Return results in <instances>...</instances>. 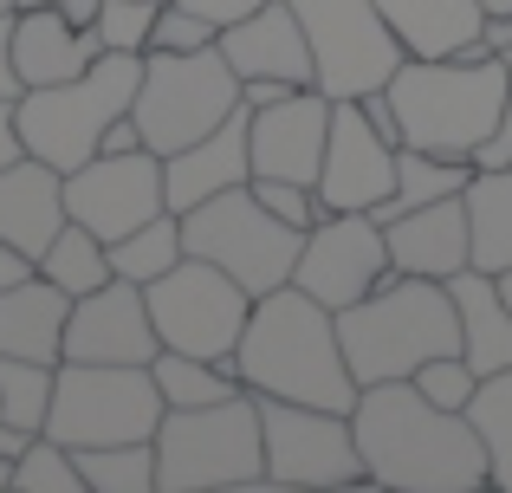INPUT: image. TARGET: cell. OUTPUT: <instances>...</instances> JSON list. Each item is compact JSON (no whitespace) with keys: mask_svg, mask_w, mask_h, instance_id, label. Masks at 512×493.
<instances>
[{"mask_svg":"<svg viewBox=\"0 0 512 493\" xmlns=\"http://www.w3.org/2000/svg\"><path fill=\"white\" fill-rule=\"evenodd\" d=\"M396 273L389 266V234L376 215H318L299 241V266H292V286H305L318 305L344 312L363 292H376Z\"/></svg>","mask_w":512,"mask_h":493,"instance_id":"obj_14","label":"cell"},{"mask_svg":"<svg viewBox=\"0 0 512 493\" xmlns=\"http://www.w3.org/2000/svg\"><path fill=\"white\" fill-rule=\"evenodd\" d=\"M85 493H156V442H104L72 448Z\"/></svg>","mask_w":512,"mask_h":493,"instance_id":"obj_32","label":"cell"},{"mask_svg":"<svg viewBox=\"0 0 512 493\" xmlns=\"http://www.w3.org/2000/svg\"><path fill=\"white\" fill-rule=\"evenodd\" d=\"M221 39V26L201 20V13L175 7V0H163V13H156V33H150V52H201Z\"/></svg>","mask_w":512,"mask_h":493,"instance_id":"obj_38","label":"cell"},{"mask_svg":"<svg viewBox=\"0 0 512 493\" xmlns=\"http://www.w3.org/2000/svg\"><path fill=\"white\" fill-rule=\"evenodd\" d=\"M98 7H104V0H59V13L72 26H98Z\"/></svg>","mask_w":512,"mask_h":493,"instance_id":"obj_45","label":"cell"},{"mask_svg":"<svg viewBox=\"0 0 512 493\" xmlns=\"http://www.w3.org/2000/svg\"><path fill=\"white\" fill-rule=\"evenodd\" d=\"M240 182H253L247 104H240V111L227 117L221 130H208L201 143H188V150L163 156V202H169V215H188L195 202H208V195H221V189H240Z\"/></svg>","mask_w":512,"mask_h":493,"instance_id":"obj_20","label":"cell"},{"mask_svg":"<svg viewBox=\"0 0 512 493\" xmlns=\"http://www.w3.org/2000/svg\"><path fill=\"white\" fill-rule=\"evenodd\" d=\"M13 448H20V435H13L7 422H0V455H13Z\"/></svg>","mask_w":512,"mask_h":493,"instance_id":"obj_48","label":"cell"},{"mask_svg":"<svg viewBox=\"0 0 512 493\" xmlns=\"http://www.w3.org/2000/svg\"><path fill=\"white\" fill-rule=\"evenodd\" d=\"M26 7H59V0H13V13H26Z\"/></svg>","mask_w":512,"mask_h":493,"instance_id":"obj_49","label":"cell"},{"mask_svg":"<svg viewBox=\"0 0 512 493\" xmlns=\"http://www.w3.org/2000/svg\"><path fill=\"white\" fill-rule=\"evenodd\" d=\"M299 241H305L299 228H286L279 215H266V202L253 195V182L208 195V202H195L182 215V247L195 253V260H214L221 273H234L253 299L292 279Z\"/></svg>","mask_w":512,"mask_h":493,"instance_id":"obj_9","label":"cell"},{"mask_svg":"<svg viewBox=\"0 0 512 493\" xmlns=\"http://www.w3.org/2000/svg\"><path fill=\"white\" fill-rule=\"evenodd\" d=\"M13 493H85V474H78L72 448L52 442V435H26L13 448V474H7Z\"/></svg>","mask_w":512,"mask_h":493,"instance_id":"obj_34","label":"cell"},{"mask_svg":"<svg viewBox=\"0 0 512 493\" xmlns=\"http://www.w3.org/2000/svg\"><path fill=\"white\" fill-rule=\"evenodd\" d=\"M98 26H72L59 7H26L13 13V72L20 85H65L98 59Z\"/></svg>","mask_w":512,"mask_h":493,"instance_id":"obj_21","label":"cell"},{"mask_svg":"<svg viewBox=\"0 0 512 493\" xmlns=\"http://www.w3.org/2000/svg\"><path fill=\"white\" fill-rule=\"evenodd\" d=\"M0 13H13V0H0Z\"/></svg>","mask_w":512,"mask_h":493,"instance_id":"obj_53","label":"cell"},{"mask_svg":"<svg viewBox=\"0 0 512 493\" xmlns=\"http://www.w3.org/2000/svg\"><path fill=\"white\" fill-rule=\"evenodd\" d=\"M409 383L428 396V403H441V409H467V403H474V390H480V370L467 364L461 351H448V357H428Z\"/></svg>","mask_w":512,"mask_h":493,"instance_id":"obj_36","label":"cell"},{"mask_svg":"<svg viewBox=\"0 0 512 493\" xmlns=\"http://www.w3.org/2000/svg\"><path fill=\"white\" fill-rule=\"evenodd\" d=\"M474 169H512V91H506L500 124H493V130H487V143L474 150Z\"/></svg>","mask_w":512,"mask_h":493,"instance_id":"obj_39","label":"cell"},{"mask_svg":"<svg viewBox=\"0 0 512 493\" xmlns=\"http://www.w3.org/2000/svg\"><path fill=\"white\" fill-rule=\"evenodd\" d=\"M143 299H150V318H156L163 351H188V357L234 364V344H240L247 312H253V292L240 286L234 273H221L214 260L182 253L163 279L143 286Z\"/></svg>","mask_w":512,"mask_h":493,"instance_id":"obj_10","label":"cell"},{"mask_svg":"<svg viewBox=\"0 0 512 493\" xmlns=\"http://www.w3.org/2000/svg\"><path fill=\"white\" fill-rule=\"evenodd\" d=\"M376 13L409 59H467V46H480V26H487L480 0H376Z\"/></svg>","mask_w":512,"mask_h":493,"instance_id":"obj_24","label":"cell"},{"mask_svg":"<svg viewBox=\"0 0 512 493\" xmlns=\"http://www.w3.org/2000/svg\"><path fill=\"white\" fill-rule=\"evenodd\" d=\"M363 481L396 493H474L487 487V442L467 409H441L409 377L363 383L350 409Z\"/></svg>","mask_w":512,"mask_h":493,"instance_id":"obj_1","label":"cell"},{"mask_svg":"<svg viewBox=\"0 0 512 493\" xmlns=\"http://www.w3.org/2000/svg\"><path fill=\"white\" fill-rule=\"evenodd\" d=\"M396 195V143L363 117L357 98H331V137L318 169V202L325 215H370Z\"/></svg>","mask_w":512,"mask_h":493,"instance_id":"obj_15","label":"cell"},{"mask_svg":"<svg viewBox=\"0 0 512 493\" xmlns=\"http://www.w3.org/2000/svg\"><path fill=\"white\" fill-rule=\"evenodd\" d=\"M7 474H13V455H0V493H7Z\"/></svg>","mask_w":512,"mask_h":493,"instance_id":"obj_50","label":"cell"},{"mask_svg":"<svg viewBox=\"0 0 512 493\" xmlns=\"http://www.w3.org/2000/svg\"><path fill=\"white\" fill-rule=\"evenodd\" d=\"M175 7L201 13V20H214V26H234V20H247L253 7H266V0H175Z\"/></svg>","mask_w":512,"mask_h":493,"instance_id":"obj_40","label":"cell"},{"mask_svg":"<svg viewBox=\"0 0 512 493\" xmlns=\"http://www.w3.org/2000/svg\"><path fill=\"white\" fill-rule=\"evenodd\" d=\"M13 156H26V150H20V124H13V98H0V169Z\"/></svg>","mask_w":512,"mask_h":493,"instance_id":"obj_44","label":"cell"},{"mask_svg":"<svg viewBox=\"0 0 512 493\" xmlns=\"http://www.w3.org/2000/svg\"><path fill=\"white\" fill-rule=\"evenodd\" d=\"M383 91L396 104L402 143L474 163V150L487 143V130L506 111L512 72L500 52L493 59H402Z\"/></svg>","mask_w":512,"mask_h":493,"instance_id":"obj_4","label":"cell"},{"mask_svg":"<svg viewBox=\"0 0 512 493\" xmlns=\"http://www.w3.org/2000/svg\"><path fill=\"white\" fill-rule=\"evenodd\" d=\"M240 111V78L221 59V46L201 52H143V85H137V117L143 150L175 156L188 143H201L208 130H221Z\"/></svg>","mask_w":512,"mask_h":493,"instance_id":"obj_7","label":"cell"},{"mask_svg":"<svg viewBox=\"0 0 512 493\" xmlns=\"http://www.w3.org/2000/svg\"><path fill=\"white\" fill-rule=\"evenodd\" d=\"M305 26V46L318 65V91L325 98H363L383 91L409 52L389 33V20L376 13V0H286Z\"/></svg>","mask_w":512,"mask_h":493,"instance_id":"obj_11","label":"cell"},{"mask_svg":"<svg viewBox=\"0 0 512 493\" xmlns=\"http://www.w3.org/2000/svg\"><path fill=\"white\" fill-rule=\"evenodd\" d=\"M39 273L52 279L59 292H72V299H85V292H98L104 279H111V247L98 241L91 228H78V221H65L59 234H52V247L39 253Z\"/></svg>","mask_w":512,"mask_h":493,"instance_id":"obj_29","label":"cell"},{"mask_svg":"<svg viewBox=\"0 0 512 493\" xmlns=\"http://www.w3.org/2000/svg\"><path fill=\"white\" fill-rule=\"evenodd\" d=\"M163 156L156 150H98L65 176V221L91 228L104 247L117 234L163 215Z\"/></svg>","mask_w":512,"mask_h":493,"instance_id":"obj_13","label":"cell"},{"mask_svg":"<svg viewBox=\"0 0 512 493\" xmlns=\"http://www.w3.org/2000/svg\"><path fill=\"white\" fill-rule=\"evenodd\" d=\"M33 253H20L13 241H0V286H20V279H33Z\"/></svg>","mask_w":512,"mask_h":493,"instance_id":"obj_43","label":"cell"},{"mask_svg":"<svg viewBox=\"0 0 512 493\" xmlns=\"http://www.w3.org/2000/svg\"><path fill=\"white\" fill-rule=\"evenodd\" d=\"M234 377L253 396H279V403H312V409H357V377L344 364L338 312L318 305L305 286H273L253 299L247 331L234 344Z\"/></svg>","mask_w":512,"mask_h":493,"instance_id":"obj_2","label":"cell"},{"mask_svg":"<svg viewBox=\"0 0 512 493\" xmlns=\"http://www.w3.org/2000/svg\"><path fill=\"white\" fill-rule=\"evenodd\" d=\"M448 292H454V318H461V357L480 377L512 370V305H506L500 279L467 266V273L448 279Z\"/></svg>","mask_w":512,"mask_h":493,"instance_id":"obj_25","label":"cell"},{"mask_svg":"<svg viewBox=\"0 0 512 493\" xmlns=\"http://www.w3.org/2000/svg\"><path fill=\"white\" fill-rule=\"evenodd\" d=\"M357 104H363V117H370V124L383 130L389 143H402V124H396V104H389V91H363Z\"/></svg>","mask_w":512,"mask_h":493,"instance_id":"obj_41","label":"cell"},{"mask_svg":"<svg viewBox=\"0 0 512 493\" xmlns=\"http://www.w3.org/2000/svg\"><path fill=\"white\" fill-rule=\"evenodd\" d=\"M163 0H104L98 7V46L104 52H150Z\"/></svg>","mask_w":512,"mask_h":493,"instance_id":"obj_35","label":"cell"},{"mask_svg":"<svg viewBox=\"0 0 512 493\" xmlns=\"http://www.w3.org/2000/svg\"><path fill=\"white\" fill-rule=\"evenodd\" d=\"M467 202V241H474V266L500 279L512 266V169H474L461 189Z\"/></svg>","mask_w":512,"mask_h":493,"instance_id":"obj_26","label":"cell"},{"mask_svg":"<svg viewBox=\"0 0 512 493\" xmlns=\"http://www.w3.org/2000/svg\"><path fill=\"white\" fill-rule=\"evenodd\" d=\"M182 215H156V221H143V228H130V234H117L111 241V273L117 279H137V286H150V279H163L175 260H182Z\"/></svg>","mask_w":512,"mask_h":493,"instance_id":"obj_31","label":"cell"},{"mask_svg":"<svg viewBox=\"0 0 512 493\" xmlns=\"http://www.w3.org/2000/svg\"><path fill=\"white\" fill-rule=\"evenodd\" d=\"M325 137H331V98L318 85L286 91V98L247 111V156L253 176H279V182H312L325 169Z\"/></svg>","mask_w":512,"mask_h":493,"instance_id":"obj_17","label":"cell"},{"mask_svg":"<svg viewBox=\"0 0 512 493\" xmlns=\"http://www.w3.org/2000/svg\"><path fill=\"white\" fill-rule=\"evenodd\" d=\"M500 59H506V72H512V46H506V52H500Z\"/></svg>","mask_w":512,"mask_h":493,"instance_id":"obj_52","label":"cell"},{"mask_svg":"<svg viewBox=\"0 0 512 493\" xmlns=\"http://www.w3.org/2000/svg\"><path fill=\"white\" fill-rule=\"evenodd\" d=\"M253 195L266 202V215H279L286 228H312L318 215H325V202H318V189L312 182H279V176H253Z\"/></svg>","mask_w":512,"mask_h":493,"instance_id":"obj_37","label":"cell"},{"mask_svg":"<svg viewBox=\"0 0 512 493\" xmlns=\"http://www.w3.org/2000/svg\"><path fill=\"white\" fill-rule=\"evenodd\" d=\"M266 435L260 396L163 409L156 422V493H266Z\"/></svg>","mask_w":512,"mask_h":493,"instance_id":"obj_5","label":"cell"},{"mask_svg":"<svg viewBox=\"0 0 512 493\" xmlns=\"http://www.w3.org/2000/svg\"><path fill=\"white\" fill-rule=\"evenodd\" d=\"M20 72H13V13H0V98H20Z\"/></svg>","mask_w":512,"mask_h":493,"instance_id":"obj_42","label":"cell"},{"mask_svg":"<svg viewBox=\"0 0 512 493\" xmlns=\"http://www.w3.org/2000/svg\"><path fill=\"white\" fill-rule=\"evenodd\" d=\"M338 338H344V364L363 383H389V377H415L428 357L461 351V318H454V292L441 279H415V273H389L376 292H363L357 305L338 312Z\"/></svg>","mask_w":512,"mask_h":493,"instance_id":"obj_3","label":"cell"},{"mask_svg":"<svg viewBox=\"0 0 512 493\" xmlns=\"http://www.w3.org/2000/svg\"><path fill=\"white\" fill-rule=\"evenodd\" d=\"M65 228V176L39 156H13L0 169V241H13L20 253H39L52 247V234Z\"/></svg>","mask_w":512,"mask_h":493,"instance_id":"obj_22","label":"cell"},{"mask_svg":"<svg viewBox=\"0 0 512 493\" xmlns=\"http://www.w3.org/2000/svg\"><path fill=\"white\" fill-rule=\"evenodd\" d=\"M65 318H72V292H59L46 273L0 286V357H33V364H59L65 357Z\"/></svg>","mask_w":512,"mask_h":493,"instance_id":"obj_23","label":"cell"},{"mask_svg":"<svg viewBox=\"0 0 512 493\" xmlns=\"http://www.w3.org/2000/svg\"><path fill=\"white\" fill-rule=\"evenodd\" d=\"M52 377L59 364H33V357H0V422L13 435H46L52 416Z\"/></svg>","mask_w":512,"mask_h":493,"instance_id":"obj_30","label":"cell"},{"mask_svg":"<svg viewBox=\"0 0 512 493\" xmlns=\"http://www.w3.org/2000/svg\"><path fill=\"white\" fill-rule=\"evenodd\" d=\"M163 390L150 364H59L52 377V416L46 435L65 448H104V442H156Z\"/></svg>","mask_w":512,"mask_h":493,"instance_id":"obj_8","label":"cell"},{"mask_svg":"<svg viewBox=\"0 0 512 493\" xmlns=\"http://www.w3.org/2000/svg\"><path fill=\"white\" fill-rule=\"evenodd\" d=\"M221 59L234 65V78L247 85V78H273V85H318V65H312V46H305V26L299 13L286 7V0H266V7H253L247 20L221 26Z\"/></svg>","mask_w":512,"mask_h":493,"instance_id":"obj_18","label":"cell"},{"mask_svg":"<svg viewBox=\"0 0 512 493\" xmlns=\"http://www.w3.org/2000/svg\"><path fill=\"white\" fill-rule=\"evenodd\" d=\"M143 85V52H98L78 78L65 85H33L13 98V124H20V150L72 176L78 163L104 150V130L130 117Z\"/></svg>","mask_w":512,"mask_h":493,"instance_id":"obj_6","label":"cell"},{"mask_svg":"<svg viewBox=\"0 0 512 493\" xmlns=\"http://www.w3.org/2000/svg\"><path fill=\"white\" fill-rule=\"evenodd\" d=\"M163 351L156 338L150 299H143L137 279H104L98 292L72 299V318H65V357L59 364H150Z\"/></svg>","mask_w":512,"mask_h":493,"instance_id":"obj_16","label":"cell"},{"mask_svg":"<svg viewBox=\"0 0 512 493\" xmlns=\"http://www.w3.org/2000/svg\"><path fill=\"white\" fill-rule=\"evenodd\" d=\"M500 292H506V305H512V266H506V273H500Z\"/></svg>","mask_w":512,"mask_h":493,"instance_id":"obj_51","label":"cell"},{"mask_svg":"<svg viewBox=\"0 0 512 493\" xmlns=\"http://www.w3.org/2000/svg\"><path fill=\"white\" fill-rule=\"evenodd\" d=\"M260 435H266V481L273 487H357L363 455L350 416L312 403L260 396Z\"/></svg>","mask_w":512,"mask_h":493,"instance_id":"obj_12","label":"cell"},{"mask_svg":"<svg viewBox=\"0 0 512 493\" xmlns=\"http://www.w3.org/2000/svg\"><path fill=\"white\" fill-rule=\"evenodd\" d=\"M467 416H474L480 442H487V487L512 493V370H493V377H480L474 403H467Z\"/></svg>","mask_w":512,"mask_h":493,"instance_id":"obj_33","label":"cell"},{"mask_svg":"<svg viewBox=\"0 0 512 493\" xmlns=\"http://www.w3.org/2000/svg\"><path fill=\"white\" fill-rule=\"evenodd\" d=\"M150 377L163 390L169 409H201V403H227L240 396L247 383L234 377V364H214V357H188V351H156L150 357Z\"/></svg>","mask_w":512,"mask_h":493,"instance_id":"obj_28","label":"cell"},{"mask_svg":"<svg viewBox=\"0 0 512 493\" xmlns=\"http://www.w3.org/2000/svg\"><path fill=\"white\" fill-rule=\"evenodd\" d=\"M480 13L487 20H512V0H480Z\"/></svg>","mask_w":512,"mask_h":493,"instance_id":"obj_47","label":"cell"},{"mask_svg":"<svg viewBox=\"0 0 512 493\" xmlns=\"http://www.w3.org/2000/svg\"><path fill=\"white\" fill-rule=\"evenodd\" d=\"M480 39H487L493 52H506L512 46V20H487V26H480Z\"/></svg>","mask_w":512,"mask_h":493,"instance_id":"obj_46","label":"cell"},{"mask_svg":"<svg viewBox=\"0 0 512 493\" xmlns=\"http://www.w3.org/2000/svg\"><path fill=\"white\" fill-rule=\"evenodd\" d=\"M467 182H474V163H467V156H435V150H415V143H396V195L376 202L370 215L389 228L396 215H409V208H422V202L461 195Z\"/></svg>","mask_w":512,"mask_h":493,"instance_id":"obj_27","label":"cell"},{"mask_svg":"<svg viewBox=\"0 0 512 493\" xmlns=\"http://www.w3.org/2000/svg\"><path fill=\"white\" fill-rule=\"evenodd\" d=\"M389 266L415 279H441L448 286L454 273L474 266V241H467V202L461 195H441V202H422L409 215L389 221Z\"/></svg>","mask_w":512,"mask_h":493,"instance_id":"obj_19","label":"cell"}]
</instances>
